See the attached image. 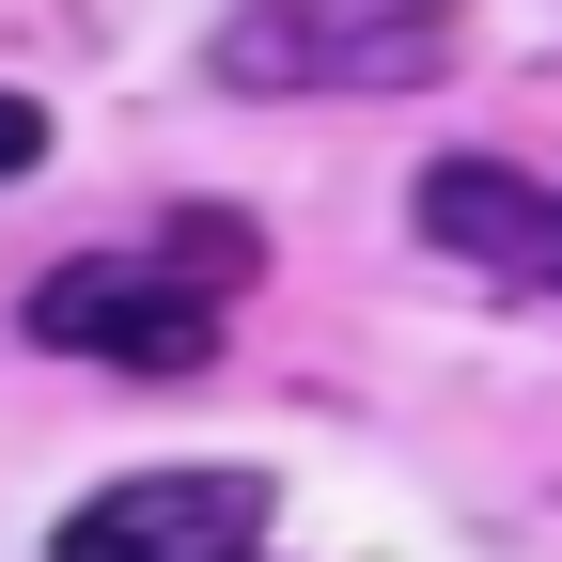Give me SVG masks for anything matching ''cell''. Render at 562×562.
<instances>
[{
  "label": "cell",
  "instance_id": "cell-2",
  "mask_svg": "<svg viewBox=\"0 0 562 562\" xmlns=\"http://www.w3.org/2000/svg\"><path fill=\"white\" fill-rule=\"evenodd\" d=\"M438 47H453V0H250L235 47H220V79L235 94H281V79L406 94V79H438Z\"/></svg>",
  "mask_w": 562,
  "mask_h": 562
},
{
  "label": "cell",
  "instance_id": "cell-1",
  "mask_svg": "<svg viewBox=\"0 0 562 562\" xmlns=\"http://www.w3.org/2000/svg\"><path fill=\"white\" fill-rule=\"evenodd\" d=\"M16 328L47 360H110V375H203L220 360V297H203V266H140V250H94V266H47Z\"/></svg>",
  "mask_w": 562,
  "mask_h": 562
},
{
  "label": "cell",
  "instance_id": "cell-3",
  "mask_svg": "<svg viewBox=\"0 0 562 562\" xmlns=\"http://www.w3.org/2000/svg\"><path fill=\"white\" fill-rule=\"evenodd\" d=\"M266 469H125L47 531V562H266Z\"/></svg>",
  "mask_w": 562,
  "mask_h": 562
},
{
  "label": "cell",
  "instance_id": "cell-4",
  "mask_svg": "<svg viewBox=\"0 0 562 562\" xmlns=\"http://www.w3.org/2000/svg\"><path fill=\"white\" fill-rule=\"evenodd\" d=\"M406 220L438 235L453 266H501L516 297H562V172H516V157H438L406 188Z\"/></svg>",
  "mask_w": 562,
  "mask_h": 562
},
{
  "label": "cell",
  "instance_id": "cell-5",
  "mask_svg": "<svg viewBox=\"0 0 562 562\" xmlns=\"http://www.w3.org/2000/svg\"><path fill=\"white\" fill-rule=\"evenodd\" d=\"M32 172H47V110L0 79V188H32Z\"/></svg>",
  "mask_w": 562,
  "mask_h": 562
}]
</instances>
